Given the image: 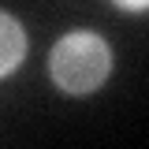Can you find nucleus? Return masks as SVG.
<instances>
[{"mask_svg": "<svg viewBox=\"0 0 149 149\" xmlns=\"http://www.w3.org/2000/svg\"><path fill=\"white\" fill-rule=\"evenodd\" d=\"M22 52H26L22 26H19L11 15H4V11H0V74H8L11 67H19Z\"/></svg>", "mask_w": 149, "mask_h": 149, "instance_id": "f03ea898", "label": "nucleus"}, {"mask_svg": "<svg viewBox=\"0 0 149 149\" xmlns=\"http://www.w3.org/2000/svg\"><path fill=\"white\" fill-rule=\"evenodd\" d=\"M112 52L97 34H67L52 49V78L67 93H90L104 82Z\"/></svg>", "mask_w": 149, "mask_h": 149, "instance_id": "f257e3e1", "label": "nucleus"}, {"mask_svg": "<svg viewBox=\"0 0 149 149\" xmlns=\"http://www.w3.org/2000/svg\"><path fill=\"white\" fill-rule=\"evenodd\" d=\"M116 4H119V8H134V11H138V8H149V0H116Z\"/></svg>", "mask_w": 149, "mask_h": 149, "instance_id": "7ed1b4c3", "label": "nucleus"}]
</instances>
